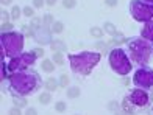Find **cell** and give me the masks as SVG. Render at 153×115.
I'll return each mask as SVG.
<instances>
[{
    "label": "cell",
    "instance_id": "obj_1",
    "mask_svg": "<svg viewBox=\"0 0 153 115\" xmlns=\"http://www.w3.org/2000/svg\"><path fill=\"white\" fill-rule=\"evenodd\" d=\"M41 86V78L33 70H19L10 76V90L14 95H30Z\"/></svg>",
    "mask_w": 153,
    "mask_h": 115
},
{
    "label": "cell",
    "instance_id": "obj_2",
    "mask_svg": "<svg viewBox=\"0 0 153 115\" xmlns=\"http://www.w3.org/2000/svg\"><path fill=\"white\" fill-rule=\"evenodd\" d=\"M128 56L131 58L134 64L137 65H145L150 62L152 55H153V45L144 37H133L128 40L127 45Z\"/></svg>",
    "mask_w": 153,
    "mask_h": 115
},
{
    "label": "cell",
    "instance_id": "obj_3",
    "mask_svg": "<svg viewBox=\"0 0 153 115\" xmlns=\"http://www.w3.org/2000/svg\"><path fill=\"white\" fill-rule=\"evenodd\" d=\"M99 61H100V55L95 51H81V53L69 56L71 69L76 75H83V76L89 75L91 70L99 64Z\"/></svg>",
    "mask_w": 153,
    "mask_h": 115
},
{
    "label": "cell",
    "instance_id": "obj_4",
    "mask_svg": "<svg viewBox=\"0 0 153 115\" xmlns=\"http://www.w3.org/2000/svg\"><path fill=\"white\" fill-rule=\"evenodd\" d=\"M2 58L5 55L8 58H16L19 55H22L24 50V36L20 33L16 31H10V33H2Z\"/></svg>",
    "mask_w": 153,
    "mask_h": 115
},
{
    "label": "cell",
    "instance_id": "obj_5",
    "mask_svg": "<svg viewBox=\"0 0 153 115\" xmlns=\"http://www.w3.org/2000/svg\"><path fill=\"white\" fill-rule=\"evenodd\" d=\"M109 65L117 75L125 76L131 70V61L128 58V53L123 48H114L109 53Z\"/></svg>",
    "mask_w": 153,
    "mask_h": 115
},
{
    "label": "cell",
    "instance_id": "obj_6",
    "mask_svg": "<svg viewBox=\"0 0 153 115\" xmlns=\"http://www.w3.org/2000/svg\"><path fill=\"white\" fill-rule=\"evenodd\" d=\"M130 12L137 22H149L153 17V3L144 2V0H131L130 5Z\"/></svg>",
    "mask_w": 153,
    "mask_h": 115
},
{
    "label": "cell",
    "instance_id": "obj_7",
    "mask_svg": "<svg viewBox=\"0 0 153 115\" xmlns=\"http://www.w3.org/2000/svg\"><path fill=\"white\" fill-rule=\"evenodd\" d=\"M36 55H34V51H27V53H22V55H19L16 58L11 59V62L6 65L8 67L10 72H19V70H25L27 67L33 65L34 62H36Z\"/></svg>",
    "mask_w": 153,
    "mask_h": 115
},
{
    "label": "cell",
    "instance_id": "obj_8",
    "mask_svg": "<svg viewBox=\"0 0 153 115\" xmlns=\"http://www.w3.org/2000/svg\"><path fill=\"white\" fill-rule=\"evenodd\" d=\"M133 84L139 89H152L153 87V69L139 67L133 75Z\"/></svg>",
    "mask_w": 153,
    "mask_h": 115
},
{
    "label": "cell",
    "instance_id": "obj_9",
    "mask_svg": "<svg viewBox=\"0 0 153 115\" xmlns=\"http://www.w3.org/2000/svg\"><path fill=\"white\" fill-rule=\"evenodd\" d=\"M127 100L130 101V104L133 107H145L149 104L150 101V95L147 93V90L145 89H139V87H136V89H133L130 92V95L127 97ZM136 112V111H134Z\"/></svg>",
    "mask_w": 153,
    "mask_h": 115
},
{
    "label": "cell",
    "instance_id": "obj_10",
    "mask_svg": "<svg viewBox=\"0 0 153 115\" xmlns=\"http://www.w3.org/2000/svg\"><path fill=\"white\" fill-rule=\"evenodd\" d=\"M33 34H34V39H36L39 44H42V45L48 44L52 40V33L45 28V25L41 26V28H36V31H34Z\"/></svg>",
    "mask_w": 153,
    "mask_h": 115
},
{
    "label": "cell",
    "instance_id": "obj_11",
    "mask_svg": "<svg viewBox=\"0 0 153 115\" xmlns=\"http://www.w3.org/2000/svg\"><path fill=\"white\" fill-rule=\"evenodd\" d=\"M142 37L147 39V40H153V20H149L145 22L144 28H142Z\"/></svg>",
    "mask_w": 153,
    "mask_h": 115
},
{
    "label": "cell",
    "instance_id": "obj_12",
    "mask_svg": "<svg viewBox=\"0 0 153 115\" xmlns=\"http://www.w3.org/2000/svg\"><path fill=\"white\" fill-rule=\"evenodd\" d=\"M58 86H59V83L55 78H48L47 81H45V89L48 90V92H55L58 89Z\"/></svg>",
    "mask_w": 153,
    "mask_h": 115
},
{
    "label": "cell",
    "instance_id": "obj_13",
    "mask_svg": "<svg viewBox=\"0 0 153 115\" xmlns=\"http://www.w3.org/2000/svg\"><path fill=\"white\" fill-rule=\"evenodd\" d=\"M13 103H14L16 107H27V98L25 97H20V95H14L13 97Z\"/></svg>",
    "mask_w": 153,
    "mask_h": 115
},
{
    "label": "cell",
    "instance_id": "obj_14",
    "mask_svg": "<svg viewBox=\"0 0 153 115\" xmlns=\"http://www.w3.org/2000/svg\"><path fill=\"white\" fill-rule=\"evenodd\" d=\"M66 95H67L69 98H76V97H80V87H76V86L67 87V92H66Z\"/></svg>",
    "mask_w": 153,
    "mask_h": 115
},
{
    "label": "cell",
    "instance_id": "obj_15",
    "mask_svg": "<svg viewBox=\"0 0 153 115\" xmlns=\"http://www.w3.org/2000/svg\"><path fill=\"white\" fill-rule=\"evenodd\" d=\"M103 30H105V33H108V34H111V36H116V34H117L116 25H114V23H111V22H105V26H103Z\"/></svg>",
    "mask_w": 153,
    "mask_h": 115
},
{
    "label": "cell",
    "instance_id": "obj_16",
    "mask_svg": "<svg viewBox=\"0 0 153 115\" xmlns=\"http://www.w3.org/2000/svg\"><path fill=\"white\" fill-rule=\"evenodd\" d=\"M42 70L47 72V73L53 72L55 70V62H53V61H50V59H44L42 61Z\"/></svg>",
    "mask_w": 153,
    "mask_h": 115
},
{
    "label": "cell",
    "instance_id": "obj_17",
    "mask_svg": "<svg viewBox=\"0 0 153 115\" xmlns=\"http://www.w3.org/2000/svg\"><path fill=\"white\" fill-rule=\"evenodd\" d=\"M39 103L41 104H48V103H50V101H52V95H50V92H42V93H41V95H39Z\"/></svg>",
    "mask_w": 153,
    "mask_h": 115
},
{
    "label": "cell",
    "instance_id": "obj_18",
    "mask_svg": "<svg viewBox=\"0 0 153 115\" xmlns=\"http://www.w3.org/2000/svg\"><path fill=\"white\" fill-rule=\"evenodd\" d=\"M50 47H52L53 53L55 51H64L66 50V45H64V42H61V40H53Z\"/></svg>",
    "mask_w": 153,
    "mask_h": 115
},
{
    "label": "cell",
    "instance_id": "obj_19",
    "mask_svg": "<svg viewBox=\"0 0 153 115\" xmlns=\"http://www.w3.org/2000/svg\"><path fill=\"white\" fill-rule=\"evenodd\" d=\"M52 61H53L56 65H62V64H64V56H62V51H55Z\"/></svg>",
    "mask_w": 153,
    "mask_h": 115
},
{
    "label": "cell",
    "instance_id": "obj_20",
    "mask_svg": "<svg viewBox=\"0 0 153 115\" xmlns=\"http://www.w3.org/2000/svg\"><path fill=\"white\" fill-rule=\"evenodd\" d=\"M62 30H64V23L55 20L53 25H52V33H62Z\"/></svg>",
    "mask_w": 153,
    "mask_h": 115
},
{
    "label": "cell",
    "instance_id": "obj_21",
    "mask_svg": "<svg viewBox=\"0 0 153 115\" xmlns=\"http://www.w3.org/2000/svg\"><path fill=\"white\" fill-rule=\"evenodd\" d=\"M103 33H105V30L99 28V26H92V28H91V34H92L94 37H97V39H100V37L103 36Z\"/></svg>",
    "mask_w": 153,
    "mask_h": 115
},
{
    "label": "cell",
    "instance_id": "obj_22",
    "mask_svg": "<svg viewBox=\"0 0 153 115\" xmlns=\"http://www.w3.org/2000/svg\"><path fill=\"white\" fill-rule=\"evenodd\" d=\"M66 107H67V104L64 103V101H58V103H55V111H56V112H64Z\"/></svg>",
    "mask_w": 153,
    "mask_h": 115
},
{
    "label": "cell",
    "instance_id": "obj_23",
    "mask_svg": "<svg viewBox=\"0 0 153 115\" xmlns=\"http://www.w3.org/2000/svg\"><path fill=\"white\" fill-rule=\"evenodd\" d=\"M75 5H76V0H62V6L67 8V10L75 8Z\"/></svg>",
    "mask_w": 153,
    "mask_h": 115
},
{
    "label": "cell",
    "instance_id": "obj_24",
    "mask_svg": "<svg viewBox=\"0 0 153 115\" xmlns=\"http://www.w3.org/2000/svg\"><path fill=\"white\" fill-rule=\"evenodd\" d=\"M19 17H20V8H19V6H14V8L11 10V19L17 20Z\"/></svg>",
    "mask_w": 153,
    "mask_h": 115
},
{
    "label": "cell",
    "instance_id": "obj_25",
    "mask_svg": "<svg viewBox=\"0 0 153 115\" xmlns=\"http://www.w3.org/2000/svg\"><path fill=\"white\" fill-rule=\"evenodd\" d=\"M42 22H44V25L47 26V25H53V17H52V14H45L44 16V19H42Z\"/></svg>",
    "mask_w": 153,
    "mask_h": 115
},
{
    "label": "cell",
    "instance_id": "obj_26",
    "mask_svg": "<svg viewBox=\"0 0 153 115\" xmlns=\"http://www.w3.org/2000/svg\"><path fill=\"white\" fill-rule=\"evenodd\" d=\"M67 84H69V76H67V75H61V78H59V86H61V87H67Z\"/></svg>",
    "mask_w": 153,
    "mask_h": 115
},
{
    "label": "cell",
    "instance_id": "obj_27",
    "mask_svg": "<svg viewBox=\"0 0 153 115\" xmlns=\"http://www.w3.org/2000/svg\"><path fill=\"white\" fill-rule=\"evenodd\" d=\"M113 42H114V44H116V42H117V44H122V42H127V39H125L123 36H120L119 33H117V34L114 36V39H113Z\"/></svg>",
    "mask_w": 153,
    "mask_h": 115
},
{
    "label": "cell",
    "instance_id": "obj_28",
    "mask_svg": "<svg viewBox=\"0 0 153 115\" xmlns=\"http://www.w3.org/2000/svg\"><path fill=\"white\" fill-rule=\"evenodd\" d=\"M24 14H25L27 17H33L34 11H33V8H30V6H25V8H24Z\"/></svg>",
    "mask_w": 153,
    "mask_h": 115
},
{
    "label": "cell",
    "instance_id": "obj_29",
    "mask_svg": "<svg viewBox=\"0 0 153 115\" xmlns=\"http://www.w3.org/2000/svg\"><path fill=\"white\" fill-rule=\"evenodd\" d=\"M0 16H2V22H3V23H6V22L10 20V14H8V12H6L5 10H2V12H0Z\"/></svg>",
    "mask_w": 153,
    "mask_h": 115
},
{
    "label": "cell",
    "instance_id": "obj_30",
    "mask_svg": "<svg viewBox=\"0 0 153 115\" xmlns=\"http://www.w3.org/2000/svg\"><path fill=\"white\" fill-rule=\"evenodd\" d=\"M108 109L109 111H119V103H116V101H111L108 104Z\"/></svg>",
    "mask_w": 153,
    "mask_h": 115
},
{
    "label": "cell",
    "instance_id": "obj_31",
    "mask_svg": "<svg viewBox=\"0 0 153 115\" xmlns=\"http://www.w3.org/2000/svg\"><path fill=\"white\" fill-rule=\"evenodd\" d=\"M45 3V0H33V6L34 8H42Z\"/></svg>",
    "mask_w": 153,
    "mask_h": 115
},
{
    "label": "cell",
    "instance_id": "obj_32",
    "mask_svg": "<svg viewBox=\"0 0 153 115\" xmlns=\"http://www.w3.org/2000/svg\"><path fill=\"white\" fill-rule=\"evenodd\" d=\"M8 114H10V115H22V112H20V107H11Z\"/></svg>",
    "mask_w": 153,
    "mask_h": 115
},
{
    "label": "cell",
    "instance_id": "obj_33",
    "mask_svg": "<svg viewBox=\"0 0 153 115\" xmlns=\"http://www.w3.org/2000/svg\"><path fill=\"white\" fill-rule=\"evenodd\" d=\"M25 115H38V112H36L34 107H28V109L25 111Z\"/></svg>",
    "mask_w": 153,
    "mask_h": 115
},
{
    "label": "cell",
    "instance_id": "obj_34",
    "mask_svg": "<svg viewBox=\"0 0 153 115\" xmlns=\"http://www.w3.org/2000/svg\"><path fill=\"white\" fill-rule=\"evenodd\" d=\"M34 51V55H36L38 58H42L44 56V48H36V50H33Z\"/></svg>",
    "mask_w": 153,
    "mask_h": 115
},
{
    "label": "cell",
    "instance_id": "obj_35",
    "mask_svg": "<svg viewBox=\"0 0 153 115\" xmlns=\"http://www.w3.org/2000/svg\"><path fill=\"white\" fill-rule=\"evenodd\" d=\"M105 5H108V6H111V8H113V6L117 5V0H105Z\"/></svg>",
    "mask_w": 153,
    "mask_h": 115
},
{
    "label": "cell",
    "instance_id": "obj_36",
    "mask_svg": "<svg viewBox=\"0 0 153 115\" xmlns=\"http://www.w3.org/2000/svg\"><path fill=\"white\" fill-rule=\"evenodd\" d=\"M8 30H11V25L10 23H2V33L8 31Z\"/></svg>",
    "mask_w": 153,
    "mask_h": 115
},
{
    "label": "cell",
    "instance_id": "obj_37",
    "mask_svg": "<svg viewBox=\"0 0 153 115\" xmlns=\"http://www.w3.org/2000/svg\"><path fill=\"white\" fill-rule=\"evenodd\" d=\"M95 47H97L99 50H103V48L106 47V44H105V42H102V40H100V42H97V44H95Z\"/></svg>",
    "mask_w": 153,
    "mask_h": 115
},
{
    "label": "cell",
    "instance_id": "obj_38",
    "mask_svg": "<svg viewBox=\"0 0 153 115\" xmlns=\"http://www.w3.org/2000/svg\"><path fill=\"white\" fill-rule=\"evenodd\" d=\"M55 3H56V0H47V5L48 6H53Z\"/></svg>",
    "mask_w": 153,
    "mask_h": 115
},
{
    "label": "cell",
    "instance_id": "obj_39",
    "mask_svg": "<svg viewBox=\"0 0 153 115\" xmlns=\"http://www.w3.org/2000/svg\"><path fill=\"white\" fill-rule=\"evenodd\" d=\"M0 2H2V5L5 6V5H10V3H11V0H0Z\"/></svg>",
    "mask_w": 153,
    "mask_h": 115
},
{
    "label": "cell",
    "instance_id": "obj_40",
    "mask_svg": "<svg viewBox=\"0 0 153 115\" xmlns=\"http://www.w3.org/2000/svg\"><path fill=\"white\" fill-rule=\"evenodd\" d=\"M144 2H149V3H153V0H144Z\"/></svg>",
    "mask_w": 153,
    "mask_h": 115
},
{
    "label": "cell",
    "instance_id": "obj_41",
    "mask_svg": "<svg viewBox=\"0 0 153 115\" xmlns=\"http://www.w3.org/2000/svg\"><path fill=\"white\" fill-rule=\"evenodd\" d=\"M76 115H78V114H76Z\"/></svg>",
    "mask_w": 153,
    "mask_h": 115
}]
</instances>
